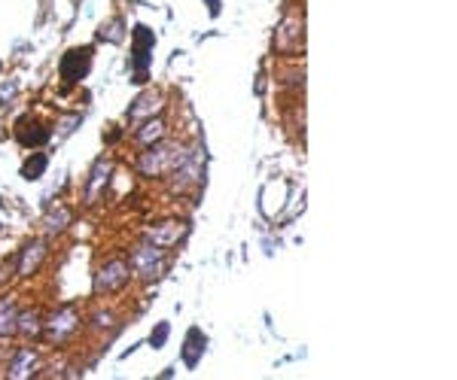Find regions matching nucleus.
<instances>
[{
	"instance_id": "nucleus-2",
	"label": "nucleus",
	"mask_w": 457,
	"mask_h": 380,
	"mask_svg": "<svg viewBox=\"0 0 457 380\" xmlns=\"http://www.w3.org/2000/svg\"><path fill=\"white\" fill-rule=\"evenodd\" d=\"M165 250H159L153 244H141V247H134V252L129 256V271L137 274V277H144V280H156L159 274H162L165 268V256H162Z\"/></svg>"
},
{
	"instance_id": "nucleus-13",
	"label": "nucleus",
	"mask_w": 457,
	"mask_h": 380,
	"mask_svg": "<svg viewBox=\"0 0 457 380\" xmlns=\"http://www.w3.org/2000/svg\"><path fill=\"white\" fill-rule=\"evenodd\" d=\"M19 322V310L13 298H0V335H13Z\"/></svg>"
},
{
	"instance_id": "nucleus-21",
	"label": "nucleus",
	"mask_w": 457,
	"mask_h": 380,
	"mask_svg": "<svg viewBox=\"0 0 457 380\" xmlns=\"http://www.w3.org/2000/svg\"><path fill=\"white\" fill-rule=\"evenodd\" d=\"M74 125H79V116H74V119H67V122L61 125V134H59V137H67V134H71V131H74Z\"/></svg>"
},
{
	"instance_id": "nucleus-4",
	"label": "nucleus",
	"mask_w": 457,
	"mask_h": 380,
	"mask_svg": "<svg viewBox=\"0 0 457 380\" xmlns=\"http://www.w3.org/2000/svg\"><path fill=\"white\" fill-rule=\"evenodd\" d=\"M125 283H129V262L113 259V262H107L104 268L98 271L95 292H116V289H122Z\"/></svg>"
},
{
	"instance_id": "nucleus-19",
	"label": "nucleus",
	"mask_w": 457,
	"mask_h": 380,
	"mask_svg": "<svg viewBox=\"0 0 457 380\" xmlns=\"http://www.w3.org/2000/svg\"><path fill=\"white\" fill-rule=\"evenodd\" d=\"M168 332H171V326H168V322H162V326H159L153 335H150V344H153V347H162L165 338H168Z\"/></svg>"
},
{
	"instance_id": "nucleus-11",
	"label": "nucleus",
	"mask_w": 457,
	"mask_h": 380,
	"mask_svg": "<svg viewBox=\"0 0 457 380\" xmlns=\"http://www.w3.org/2000/svg\"><path fill=\"white\" fill-rule=\"evenodd\" d=\"M34 371H37V353H34L31 347H21V350H16L13 362H9V377L21 380V377H31Z\"/></svg>"
},
{
	"instance_id": "nucleus-10",
	"label": "nucleus",
	"mask_w": 457,
	"mask_h": 380,
	"mask_svg": "<svg viewBox=\"0 0 457 380\" xmlns=\"http://www.w3.org/2000/svg\"><path fill=\"white\" fill-rule=\"evenodd\" d=\"M192 183H199V149L196 153H189L186 161L174 170V189L177 192H186Z\"/></svg>"
},
{
	"instance_id": "nucleus-18",
	"label": "nucleus",
	"mask_w": 457,
	"mask_h": 380,
	"mask_svg": "<svg viewBox=\"0 0 457 380\" xmlns=\"http://www.w3.org/2000/svg\"><path fill=\"white\" fill-rule=\"evenodd\" d=\"M201 335V332L199 329H192L189 332V338H186V350H183V359H186V365H196L199 362V353H204V344H201V347H199V344H196V338Z\"/></svg>"
},
{
	"instance_id": "nucleus-9",
	"label": "nucleus",
	"mask_w": 457,
	"mask_h": 380,
	"mask_svg": "<svg viewBox=\"0 0 457 380\" xmlns=\"http://www.w3.org/2000/svg\"><path fill=\"white\" fill-rule=\"evenodd\" d=\"M43 259H46V244H43V240H34V244H28L25 250H21V259H19V277H31Z\"/></svg>"
},
{
	"instance_id": "nucleus-17",
	"label": "nucleus",
	"mask_w": 457,
	"mask_h": 380,
	"mask_svg": "<svg viewBox=\"0 0 457 380\" xmlns=\"http://www.w3.org/2000/svg\"><path fill=\"white\" fill-rule=\"evenodd\" d=\"M16 332H21V335H37L40 332V317L37 310H31V314H19V322H16Z\"/></svg>"
},
{
	"instance_id": "nucleus-14",
	"label": "nucleus",
	"mask_w": 457,
	"mask_h": 380,
	"mask_svg": "<svg viewBox=\"0 0 457 380\" xmlns=\"http://www.w3.org/2000/svg\"><path fill=\"white\" fill-rule=\"evenodd\" d=\"M162 137H165V122L162 119H150L141 131H137V140H141L144 146H153V143L162 140Z\"/></svg>"
},
{
	"instance_id": "nucleus-20",
	"label": "nucleus",
	"mask_w": 457,
	"mask_h": 380,
	"mask_svg": "<svg viewBox=\"0 0 457 380\" xmlns=\"http://www.w3.org/2000/svg\"><path fill=\"white\" fill-rule=\"evenodd\" d=\"M113 326V314L110 310H98L95 314V329H110Z\"/></svg>"
},
{
	"instance_id": "nucleus-12",
	"label": "nucleus",
	"mask_w": 457,
	"mask_h": 380,
	"mask_svg": "<svg viewBox=\"0 0 457 380\" xmlns=\"http://www.w3.org/2000/svg\"><path fill=\"white\" fill-rule=\"evenodd\" d=\"M110 170H113V165H110L107 158H101L98 165H95V170H91V180H89V189H86V204H95V201H98L101 189L107 186V177H110Z\"/></svg>"
},
{
	"instance_id": "nucleus-7",
	"label": "nucleus",
	"mask_w": 457,
	"mask_h": 380,
	"mask_svg": "<svg viewBox=\"0 0 457 380\" xmlns=\"http://www.w3.org/2000/svg\"><path fill=\"white\" fill-rule=\"evenodd\" d=\"M183 232H186L183 222H162L159 228H150V232H146V244H153L159 250H168L183 237Z\"/></svg>"
},
{
	"instance_id": "nucleus-6",
	"label": "nucleus",
	"mask_w": 457,
	"mask_h": 380,
	"mask_svg": "<svg viewBox=\"0 0 457 380\" xmlns=\"http://www.w3.org/2000/svg\"><path fill=\"white\" fill-rule=\"evenodd\" d=\"M156 46V37H153V31H146V28H137L134 31V67H137V79L134 83H146V61H150V49Z\"/></svg>"
},
{
	"instance_id": "nucleus-8",
	"label": "nucleus",
	"mask_w": 457,
	"mask_h": 380,
	"mask_svg": "<svg viewBox=\"0 0 457 380\" xmlns=\"http://www.w3.org/2000/svg\"><path fill=\"white\" fill-rule=\"evenodd\" d=\"M159 110H162V95H159V91H144V95L134 101V107L129 110V119L141 122L146 116H156Z\"/></svg>"
},
{
	"instance_id": "nucleus-16",
	"label": "nucleus",
	"mask_w": 457,
	"mask_h": 380,
	"mask_svg": "<svg viewBox=\"0 0 457 380\" xmlns=\"http://www.w3.org/2000/svg\"><path fill=\"white\" fill-rule=\"evenodd\" d=\"M67 222H71V210L59 207V210H52L49 216H46V232L59 235V232H64V228H67Z\"/></svg>"
},
{
	"instance_id": "nucleus-15",
	"label": "nucleus",
	"mask_w": 457,
	"mask_h": 380,
	"mask_svg": "<svg viewBox=\"0 0 457 380\" xmlns=\"http://www.w3.org/2000/svg\"><path fill=\"white\" fill-rule=\"evenodd\" d=\"M46 165H49V158H46L43 153H34V155L25 161V168H21V177H25V180H40L43 170H46Z\"/></svg>"
},
{
	"instance_id": "nucleus-3",
	"label": "nucleus",
	"mask_w": 457,
	"mask_h": 380,
	"mask_svg": "<svg viewBox=\"0 0 457 380\" xmlns=\"http://www.w3.org/2000/svg\"><path fill=\"white\" fill-rule=\"evenodd\" d=\"M76 329H79L76 310L74 307H61V310H55V314L49 317V322H46V338H49L52 344H64Z\"/></svg>"
},
{
	"instance_id": "nucleus-1",
	"label": "nucleus",
	"mask_w": 457,
	"mask_h": 380,
	"mask_svg": "<svg viewBox=\"0 0 457 380\" xmlns=\"http://www.w3.org/2000/svg\"><path fill=\"white\" fill-rule=\"evenodd\" d=\"M186 155L189 153L177 143H153V146H146V153H141L137 168H141L144 177H165V174H174L183 161H186Z\"/></svg>"
},
{
	"instance_id": "nucleus-22",
	"label": "nucleus",
	"mask_w": 457,
	"mask_h": 380,
	"mask_svg": "<svg viewBox=\"0 0 457 380\" xmlns=\"http://www.w3.org/2000/svg\"><path fill=\"white\" fill-rule=\"evenodd\" d=\"M208 4H211V6H208V9H211V16L220 13V0H208Z\"/></svg>"
},
{
	"instance_id": "nucleus-5",
	"label": "nucleus",
	"mask_w": 457,
	"mask_h": 380,
	"mask_svg": "<svg viewBox=\"0 0 457 380\" xmlns=\"http://www.w3.org/2000/svg\"><path fill=\"white\" fill-rule=\"evenodd\" d=\"M89 67H91V49L89 46H83V49H71L61 61V76L67 79V83H76V79H83L89 73Z\"/></svg>"
}]
</instances>
